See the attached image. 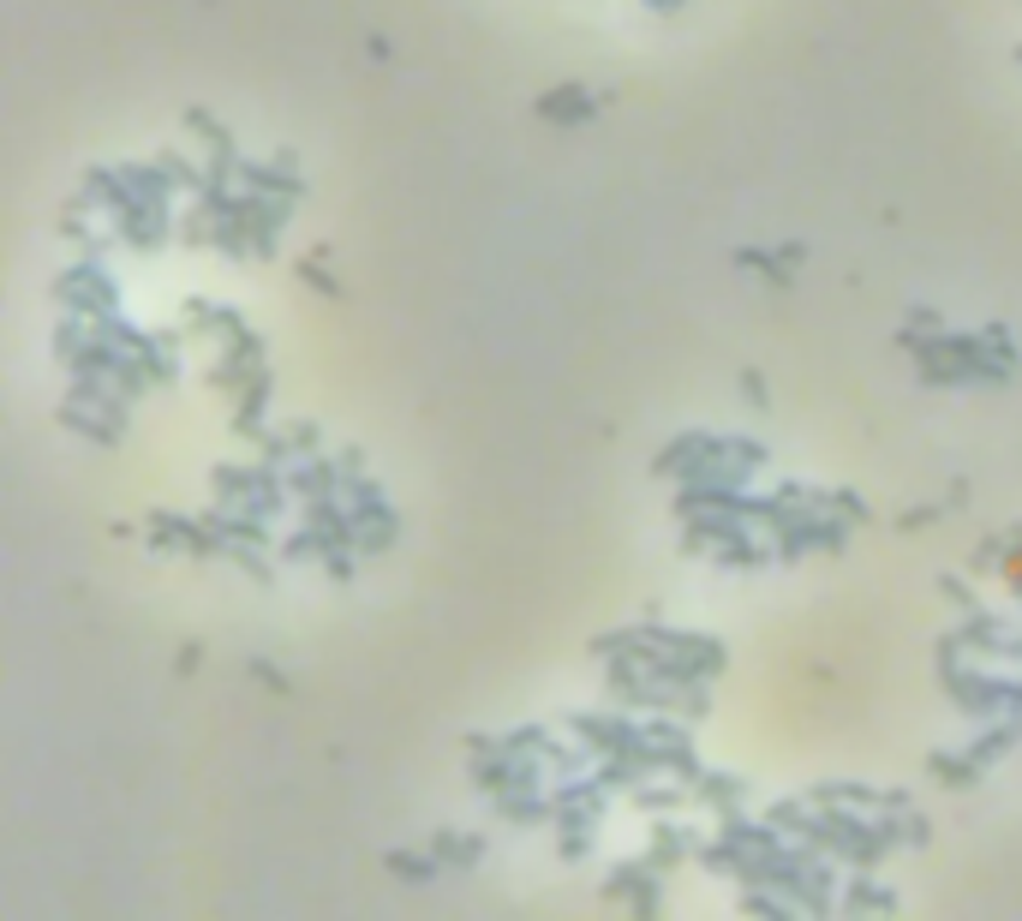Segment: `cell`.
I'll return each instance as SVG.
<instances>
[{"label": "cell", "mask_w": 1022, "mask_h": 921, "mask_svg": "<svg viewBox=\"0 0 1022 921\" xmlns=\"http://www.w3.org/2000/svg\"><path fill=\"white\" fill-rule=\"evenodd\" d=\"M538 108H545V120H586L593 115V97L586 90H550Z\"/></svg>", "instance_id": "1"}]
</instances>
